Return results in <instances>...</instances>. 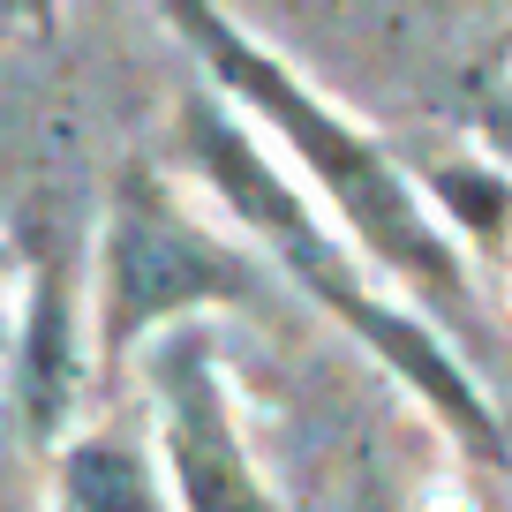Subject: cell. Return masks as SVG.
I'll return each instance as SVG.
<instances>
[{"instance_id":"obj_1","label":"cell","mask_w":512,"mask_h":512,"mask_svg":"<svg viewBox=\"0 0 512 512\" xmlns=\"http://www.w3.org/2000/svg\"><path fill=\"white\" fill-rule=\"evenodd\" d=\"M174 166L256 256L287 294H302L317 317H332L407 400L452 437V452L475 467H505V422H497L482 377L467 369V347L430 324L392 279L347 241V226L294 181V166L279 159L219 91H189L174 106Z\"/></svg>"},{"instance_id":"obj_2","label":"cell","mask_w":512,"mask_h":512,"mask_svg":"<svg viewBox=\"0 0 512 512\" xmlns=\"http://www.w3.org/2000/svg\"><path fill=\"white\" fill-rule=\"evenodd\" d=\"M166 31L196 53L204 91H219L241 121L294 166L309 196L347 226V241L377 264L430 324L452 339H482V302H475V256L445 234L437 204L422 196V174L384 144L369 121H354L332 91L279 61L241 16H226L219 0H151Z\"/></svg>"},{"instance_id":"obj_3","label":"cell","mask_w":512,"mask_h":512,"mask_svg":"<svg viewBox=\"0 0 512 512\" xmlns=\"http://www.w3.org/2000/svg\"><path fill=\"white\" fill-rule=\"evenodd\" d=\"M83 279H91L98 400L128 377V362L159 332L189 317H272L279 294L264 256L234 226L211 219L189 196V181L151 151L113 166L91 249H83Z\"/></svg>"},{"instance_id":"obj_4","label":"cell","mask_w":512,"mask_h":512,"mask_svg":"<svg viewBox=\"0 0 512 512\" xmlns=\"http://www.w3.org/2000/svg\"><path fill=\"white\" fill-rule=\"evenodd\" d=\"M128 377L144 400V437L159 452L174 512H294L264 452L249 445V407H241L219 317H189L159 332L128 362Z\"/></svg>"},{"instance_id":"obj_5","label":"cell","mask_w":512,"mask_h":512,"mask_svg":"<svg viewBox=\"0 0 512 512\" xmlns=\"http://www.w3.org/2000/svg\"><path fill=\"white\" fill-rule=\"evenodd\" d=\"M16 249H23V279H16L8 347H0V384H8L23 445L53 452L98 407L91 279H83V249L61 226H16Z\"/></svg>"},{"instance_id":"obj_6","label":"cell","mask_w":512,"mask_h":512,"mask_svg":"<svg viewBox=\"0 0 512 512\" xmlns=\"http://www.w3.org/2000/svg\"><path fill=\"white\" fill-rule=\"evenodd\" d=\"M46 460V512H174L159 452L144 430L121 422H76Z\"/></svg>"},{"instance_id":"obj_7","label":"cell","mask_w":512,"mask_h":512,"mask_svg":"<svg viewBox=\"0 0 512 512\" xmlns=\"http://www.w3.org/2000/svg\"><path fill=\"white\" fill-rule=\"evenodd\" d=\"M422 196L437 204L445 234L460 241L467 256H505L512 249V174L490 159H445V166H422Z\"/></svg>"},{"instance_id":"obj_8","label":"cell","mask_w":512,"mask_h":512,"mask_svg":"<svg viewBox=\"0 0 512 512\" xmlns=\"http://www.w3.org/2000/svg\"><path fill=\"white\" fill-rule=\"evenodd\" d=\"M460 128H467V144H475V159H490V166L512 174V61L505 53H490V61L467 76Z\"/></svg>"},{"instance_id":"obj_9","label":"cell","mask_w":512,"mask_h":512,"mask_svg":"<svg viewBox=\"0 0 512 512\" xmlns=\"http://www.w3.org/2000/svg\"><path fill=\"white\" fill-rule=\"evenodd\" d=\"M61 8L68 0H0V46H61Z\"/></svg>"},{"instance_id":"obj_10","label":"cell","mask_w":512,"mask_h":512,"mask_svg":"<svg viewBox=\"0 0 512 512\" xmlns=\"http://www.w3.org/2000/svg\"><path fill=\"white\" fill-rule=\"evenodd\" d=\"M16 279H23V249L16 226H0V347H8V317H16Z\"/></svg>"},{"instance_id":"obj_11","label":"cell","mask_w":512,"mask_h":512,"mask_svg":"<svg viewBox=\"0 0 512 512\" xmlns=\"http://www.w3.org/2000/svg\"><path fill=\"white\" fill-rule=\"evenodd\" d=\"M497 53H505V61H512V31H505V38H497Z\"/></svg>"},{"instance_id":"obj_12","label":"cell","mask_w":512,"mask_h":512,"mask_svg":"<svg viewBox=\"0 0 512 512\" xmlns=\"http://www.w3.org/2000/svg\"><path fill=\"white\" fill-rule=\"evenodd\" d=\"M0 512H23V505H8V497H0Z\"/></svg>"}]
</instances>
